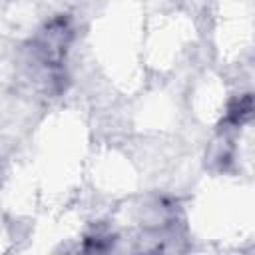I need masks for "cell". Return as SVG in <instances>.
Listing matches in <instances>:
<instances>
[{"instance_id": "6da1fadb", "label": "cell", "mask_w": 255, "mask_h": 255, "mask_svg": "<svg viewBox=\"0 0 255 255\" xmlns=\"http://www.w3.org/2000/svg\"><path fill=\"white\" fill-rule=\"evenodd\" d=\"M66 36H68V28L64 22H54L46 28V32L40 36V44H38V52L46 62H60L62 54L66 50Z\"/></svg>"}]
</instances>
